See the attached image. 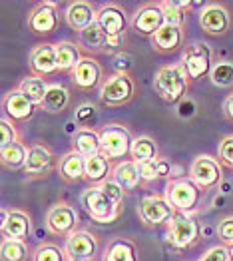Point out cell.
Instances as JSON below:
<instances>
[{"label":"cell","mask_w":233,"mask_h":261,"mask_svg":"<svg viewBox=\"0 0 233 261\" xmlns=\"http://www.w3.org/2000/svg\"><path fill=\"white\" fill-rule=\"evenodd\" d=\"M96 22L104 30L108 40H120L124 30H126V14L120 8H116V6H104L98 12Z\"/></svg>","instance_id":"8fae6325"},{"label":"cell","mask_w":233,"mask_h":261,"mask_svg":"<svg viewBox=\"0 0 233 261\" xmlns=\"http://www.w3.org/2000/svg\"><path fill=\"white\" fill-rule=\"evenodd\" d=\"M201 188H197L193 184V179H177L173 181L170 188H168V201L173 205V210L177 212H184V214H190L195 210V205L199 203V192Z\"/></svg>","instance_id":"5b68a950"},{"label":"cell","mask_w":233,"mask_h":261,"mask_svg":"<svg viewBox=\"0 0 233 261\" xmlns=\"http://www.w3.org/2000/svg\"><path fill=\"white\" fill-rule=\"evenodd\" d=\"M201 261H231V259H229V251H227V247L217 245V247H212V249L201 257Z\"/></svg>","instance_id":"7bdbcfd3"},{"label":"cell","mask_w":233,"mask_h":261,"mask_svg":"<svg viewBox=\"0 0 233 261\" xmlns=\"http://www.w3.org/2000/svg\"><path fill=\"white\" fill-rule=\"evenodd\" d=\"M26 257H28V249L22 241H2V261H26Z\"/></svg>","instance_id":"836d02e7"},{"label":"cell","mask_w":233,"mask_h":261,"mask_svg":"<svg viewBox=\"0 0 233 261\" xmlns=\"http://www.w3.org/2000/svg\"><path fill=\"white\" fill-rule=\"evenodd\" d=\"M80 42L84 44L88 50H100L108 44V36L104 34V30L100 28L98 22L90 24L86 30L80 32Z\"/></svg>","instance_id":"1f68e13d"},{"label":"cell","mask_w":233,"mask_h":261,"mask_svg":"<svg viewBox=\"0 0 233 261\" xmlns=\"http://www.w3.org/2000/svg\"><path fill=\"white\" fill-rule=\"evenodd\" d=\"M184 70L188 74V78L197 80L201 76H205L212 70V52L208 48V44H193L186 50L184 54Z\"/></svg>","instance_id":"ba28073f"},{"label":"cell","mask_w":233,"mask_h":261,"mask_svg":"<svg viewBox=\"0 0 233 261\" xmlns=\"http://www.w3.org/2000/svg\"><path fill=\"white\" fill-rule=\"evenodd\" d=\"M66 18H68V24H70L74 30L82 32L90 24L96 22L98 14L94 12V8H92L88 2H72V4L68 6Z\"/></svg>","instance_id":"ffe728a7"},{"label":"cell","mask_w":233,"mask_h":261,"mask_svg":"<svg viewBox=\"0 0 233 261\" xmlns=\"http://www.w3.org/2000/svg\"><path fill=\"white\" fill-rule=\"evenodd\" d=\"M34 261H64V255L56 245H42L36 249Z\"/></svg>","instance_id":"8d00e7d4"},{"label":"cell","mask_w":233,"mask_h":261,"mask_svg":"<svg viewBox=\"0 0 233 261\" xmlns=\"http://www.w3.org/2000/svg\"><path fill=\"white\" fill-rule=\"evenodd\" d=\"M227 251H229V259L233 261V243L229 245V247H227Z\"/></svg>","instance_id":"681fc988"},{"label":"cell","mask_w":233,"mask_h":261,"mask_svg":"<svg viewBox=\"0 0 233 261\" xmlns=\"http://www.w3.org/2000/svg\"><path fill=\"white\" fill-rule=\"evenodd\" d=\"M28 24L32 28V32L36 34H48L58 26V14L52 2H44L40 6H36L28 18Z\"/></svg>","instance_id":"9a60e30c"},{"label":"cell","mask_w":233,"mask_h":261,"mask_svg":"<svg viewBox=\"0 0 233 261\" xmlns=\"http://www.w3.org/2000/svg\"><path fill=\"white\" fill-rule=\"evenodd\" d=\"M68 100H70L68 90L62 86H58V84H54V86H50L46 98H44L42 108L46 110V112H50V114H58V112H62V110L68 106Z\"/></svg>","instance_id":"f546056e"},{"label":"cell","mask_w":233,"mask_h":261,"mask_svg":"<svg viewBox=\"0 0 233 261\" xmlns=\"http://www.w3.org/2000/svg\"><path fill=\"white\" fill-rule=\"evenodd\" d=\"M166 24V18H164V12L158 6H144L136 18H134V28L138 34H144V36H153L162 26Z\"/></svg>","instance_id":"5bb4252c"},{"label":"cell","mask_w":233,"mask_h":261,"mask_svg":"<svg viewBox=\"0 0 233 261\" xmlns=\"http://www.w3.org/2000/svg\"><path fill=\"white\" fill-rule=\"evenodd\" d=\"M74 152H78L84 158H92L102 153V144H100V134L82 128L74 136Z\"/></svg>","instance_id":"603a6c76"},{"label":"cell","mask_w":233,"mask_h":261,"mask_svg":"<svg viewBox=\"0 0 233 261\" xmlns=\"http://www.w3.org/2000/svg\"><path fill=\"white\" fill-rule=\"evenodd\" d=\"M100 190H102V192H104V194H106V196L110 197L116 205H120V201L124 199V188H122V186H118L114 179H106V181L102 184V188H100Z\"/></svg>","instance_id":"74e56055"},{"label":"cell","mask_w":233,"mask_h":261,"mask_svg":"<svg viewBox=\"0 0 233 261\" xmlns=\"http://www.w3.org/2000/svg\"><path fill=\"white\" fill-rule=\"evenodd\" d=\"M132 96H134V82L127 74H120V72L114 74L112 78H108L100 90V98L108 106L126 104Z\"/></svg>","instance_id":"52a82bcc"},{"label":"cell","mask_w":233,"mask_h":261,"mask_svg":"<svg viewBox=\"0 0 233 261\" xmlns=\"http://www.w3.org/2000/svg\"><path fill=\"white\" fill-rule=\"evenodd\" d=\"M2 164L10 170H16V168H24L26 166V160H28V150L22 146L20 142H14L6 148H2Z\"/></svg>","instance_id":"f1b7e54d"},{"label":"cell","mask_w":233,"mask_h":261,"mask_svg":"<svg viewBox=\"0 0 233 261\" xmlns=\"http://www.w3.org/2000/svg\"><path fill=\"white\" fill-rule=\"evenodd\" d=\"M219 158L225 166H231L233 168V136L225 138L221 144H219Z\"/></svg>","instance_id":"60d3db41"},{"label":"cell","mask_w":233,"mask_h":261,"mask_svg":"<svg viewBox=\"0 0 233 261\" xmlns=\"http://www.w3.org/2000/svg\"><path fill=\"white\" fill-rule=\"evenodd\" d=\"M82 205L86 207L88 216L94 221H100V223H110L118 216V205L100 188L86 190L82 194Z\"/></svg>","instance_id":"3957f363"},{"label":"cell","mask_w":233,"mask_h":261,"mask_svg":"<svg viewBox=\"0 0 233 261\" xmlns=\"http://www.w3.org/2000/svg\"><path fill=\"white\" fill-rule=\"evenodd\" d=\"M140 179L142 175H140L138 162H122L120 166L114 168V181L124 190H134L140 184Z\"/></svg>","instance_id":"d4e9b609"},{"label":"cell","mask_w":233,"mask_h":261,"mask_svg":"<svg viewBox=\"0 0 233 261\" xmlns=\"http://www.w3.org/2000/svg\"><path fill=\"white\" fill-rule=\"evenodd\" d=\"M138 168H140L142 179H146V181H151V179L160 177L158 175V162L156 160L153 162H142V164H138Z\"/></svg>","instance_id":"b9f144b4"},{"label":"cell","mask_w":233,"mask_h":261,"mask_svg":"<svg viewBox=\"0 0 233 261\" xmlns=\"http://www.w3.org/2000/svg\"><path fill=\"white\" fill-rule=\"evenodd\" d=\"M82 56L78 46L72 42H60L56 44V62H58V70H74L80 64Z\"/></svg>","instance_id":"4316f807"},{"label":"cell","mask_w":233,"mask_h":261,"mask_svg":"<svg viewBox=\"0 0 233 261\" xmlns=\"http://www.w3.org/2000/svg\"><path fill=\"white\" fill-rule=\"evenodd\" d=\"M0 146L2 148H6V146H10V144H14L16 142V138H18V134L14 130V126L4 118L2 122H0Z\"/></svg>","instance_id":"f35d334b"},{"label":"cell","mask_w":233,"mask_h":261,"mask_svg":"<svg viewBox=\"0 0 233 261\" xmlns=\"http://www.w3.org/2000/svg\"><path fill=\"white\" fill-rule=\"evenodd\" d=\"M60 174L68 181H78L86 177V158L78 152H68L60 162Z\"/></svg>","instance_id":"cb8c5ba5"},{"label":"cell","mask_w":233,"mask_h":261,"mask_svg":"<svg viewBox=\"0 0 233 261\" xmlns=\"http://www.w3.org/2000/svg\"><path fill=\"white\" fill-rule=\"evenodd\" d=\"M30 68L38 74V76H46L52 74L54 70H58V62H56V46L52 44H42L38 46L32 56H30Z\"/></svg>","instance_id":"ac0fdd59"},{"label":"cell","mask_w":233,"mask_h":261,"mask_svg":"<svg viewBox=\"0 0 233 261\" xmlns=\"http://www.w3.org/2000/svg\"><path fill=\"white\" fill-rule=\"evenodd\" d=\"M78 223V214L74 207L66 205V203H60L56 207H52L48 212V218H46V227L56 233V236H72L74 233V227Z\"/></svg>","instance_id":"9c48e42d"},{"label":"cell","mask_w":233,"mask_h":261,"mask_svg":"<svg viewBox=\"0 0 233 261\" xmlns=\"http://www.w3.org/2000/svg\"><path fill=\"white\" fill-rule=\"evenodd\" d=\"M182 28L179 26H171V24H164L153 36H151V42L153 48L160 50V52H171V50H177L179 44H182Z\"/></svg>","instance_id":"7402d4cb"},{"label":"cell","mask_w":233,"mask_h":261,"mask_svg":"<svg viewBox=\"0 0 233 261\" xmlns=\"http://www.w3.org/2000/svg\"><path fill=\"white\" fill-rule=\"evenodd\" d=\"M94 118H96V108L92 106V104H84V106H80V108L76 110V122L86 128V126H90L92 122H94Z\"/></svg>","instance_id":"ab89813d"},{"label":"cell","mask_w":233,"mask_h":261,"mask_svg":"<svg viewBox=\"0 0 233 261\" xmlns=\"http://www.w3.org/2000/svg\"><path fill=\"white\" fill-rule=\"evenodd\" d=\"M104 261H138L134 243L126 240L114 241V243L108 247Z\"/></svg>","instance_id":"4dcf8cb0"},{"label":"cell","mask_w":233,"mask_h":261,"mask_svg":"<svg viewBox=\"0 0 233 261\" xmlns=\"http://www.w3.org/2000/svg\"><path fill=\"white\" fill-rule=\"evenodd\" d=\"M100 144H102V153L106 158H126L127 153H132L134 140L124 126L112 124L100 132Z\"/></svg>","instance_id":"7a4b0ae2"},{"label":"cell","mask_w":233,"mask_h":261,"mask_svg":"<svg viewBox=\"0 0 233 261\" xmlns=\"http://www.w3.org/2000/svg\"><path fill=\"white\" fill-rule=\"evenodd\" d=\"M225 114H227L229 120H233V94L225 100Z\"/></svg>","instance_id":"c3c4849f"},{"label":"cell","mask_w":233,"mask_h":261,"mask_svg":"<svg viewBox=\"0 0 233 261\" xmlns=\"http://www.w3.org/2000/svg\"><path fill=\"white\" fill-rule=\"evenodd\" d=\"M108 172H110V162L104 153L86 158V179L92 184H100L106 181Z\"/></svg>","instance_id":"484cf974"},{"label":"cell","mask_w":233,"mask_h":261,"mask_svg":"<svg viewBox=\"0 0 233 261\" xmlns=\"http://www.w3.org/2000/svg\"><path fill=\"white\" fill-rule=\"evenodd\" d=\"M190 177L193 179V184L201 190H212L215 186L221 184V166L219 162H215L210 155H199L193 160L190 168Z\"/></svg>","instance_id":"8992f818"},{"label":"cell","mask_w":233,"mask_h":261,"mask_svg":"<svg viewBox=\"0 0 233 261\" xmlns=\"http://www.w3.org/2000/svg\"><path fill=\"white\" fill-rule=\"evenodd\" d=\"M173 205L164 197H146L140 203V216L148 225H160L173 218Z\"/></svg>","instance_id":"30bf717a"},{"label":"cell","mask_w":233,"mask_h":261,"mask_svg":"<svg viewBox=\"0 0 233 261\" xmlns=\"http://www.w3.org/2000/svg\"><path fill=\"white\" fill-rule=\"evenodd\" d=\"M132 66V62H130V56L127 54H118L116 56V68L120 70V74H126V70Z\"/></svg>","instance_id":"bcb514c9"},{"label":"cell","mask_w":233,"mask_h":261,"mask_svg":"<svg viewBox=\"0 0 233 261\" xmlns=\"http://www.w3.org/2000/svg\"><path fill=\"white\" fill-rule=\"evenodd\" d=\"M2 233L6 240H16L22 241L28 236L30 229V219L22 212H2Z\"/></svg>","instance_id":"e0dca14e"},{"label":"cell","mask_w":233,"mask_h":261,"mask_svg":"<svg viewBox=\"0 0 233 261\" xmlns=\"http://www.w3.org/2000/svg\"><path fill=\"white\" fill-rule=\"evenodd\" d=\"M20 90L22 94L36 106V104H40L42 106L44 98H46V94H48V90L50 86L44 82V78H38V76H32V78H26V80H22L20 84Z\"/></svg>","instance_id":"83f0119b"},{"label":"cell","mask_w":233,"mask_h":261,"mask_svg":"<svg viewBox=\"0 0 233 261\" xmlns=\"http://www.w3.org/2000/svg\"><path fill=\"white\" fill-rule=\"evenodd\" d=\"M212 82L219 88H227L233 84V64L219 62L212 68Z\"/></svg>","instance_id":"e575fe53"},{"label":"cell","mask_w":233,"mask_h":261,"mask_svg":"<svg viewBox=\"0 0 233 261\" xmlns=\"http://www.w3.org/2000/svg\"><path fill=\"white\" fill-rule=\"evenodd\" d=\"M170 174H171L170 162H166V160L158 162V175H160V177H166V175H170Z\"/></svg>","instance_id":"7dc6e473"},{"label":"cell","mask_w":233,"mask_h":261,"mask_svg":"<svg viewBox=\"0 0 233 261\" xmlns=\"http://www.w3.org/2000/svg\"><path fill=\"white\" fill-rule=\"evenodd\" d=\"M70 261H90V259H70Z\"/></svg>","instance_id":"f907efd6"},{"label":"cell","mask_w":233,"mask_h":261,"mask_svg":"<svg viewBox=\"0 0 233 261\" xmlns=\"http://www.w3.org/2000/svg\"><path fill=\"white\" fill-rule=\"evenodd\" d=\"M98 251V243L96 238L90 236L88 231H74L68 241H66V253L70 255V259H94Z\"/></svg>","instance_id":"7c38bea8"},{"label":"cell","mask_w":233,"mask_h":261,"mask_svg":"<svg viewBox=\"0 0 233 261\" xmlns=\"http://www.w3.org/2000/svg\"><path fill=\"white\" fill-rule=\"evenodd\" d=\"M132 155L138 164L142 162H153L156 155H158V146L151 138H138L134 140V146H132Z\"/></svg>","instance_id":"d6a6232c"},{"label":"cell","mask_w":233,"mask_h":261,"mask_svg":"<svg viewBox=\"0 0 233 261\" xmlns=\"http://www.w3.org/2000/svg\"><path fill=\"white\" fill-rule=\"evenodd\" d=\"M4 114L16 122H24L34 114V104L22 94L20 90H12L4 98Z\"/></svg>","instance_id":"2e32d148"},{"label":"cell","mask_w":233,"mask_h":261,"mask_svg":"<svg viewBox=\"0 0 233 261\" xmlns=\"http://www.w3.org/2000/svg\"><path fill=\"white\" fill-rule=\"evenodd\" d=\"M199 24H201V28H203L208 34L217 36V34L227 32V28H229V14H227V10H225L223 6H219V4H210V6H205V8L201 10V14H199Z\"/></svg>","instance_id":"4fadbf2b"},{"label":"cell","mask_w":233,"mask_h":261,"mask_svg":"<svg viewBox=\"0 0 233 261\" xmlns=\"http://www.w3.org/2000/svg\"><path fill=\"white\" fill-rule=\"evenodd\" d=\"M217 233H219V238H221V240L227 241V243L231 245L233 243V216L231 218H225L221 223H219Z\"/></svg>","instance_id":"ee69618b"},{"label":"cell","mask_w":233,"mask_h":261,"mask_svg":"<svg viewBox=\"0 0 233 261\" xmlns=\"http://www.w3.org/2000/svg\"><path fill=\"white\" fill-rule=\"evenodd\" d=\"M100 76H102V70L96 60L92 58H82L80 64L72 70V78L76 82V86L80 88H94L100 82Z\"/></svg>","instance_id":"d6986e66"},{"label":"cell","mask_w":233,"mask_h":261,"mask_svg":"<svg viewBox=\"0 0 233 261\" xmlns=\"http://www.w3.org/2000/svg\"><path fill=\"white\" fill-rule=\"evenodd\" d=\"M160 8L164 12V18L166 24L171 26H179L182 28V22H184V10L175 4V0H168V2H160Z\"/></svg>","instance_id":"d590c367"},{"label":"cell","mask_w":233,"mask_h":261,"mask_svg":"<svg viewBox=\"0 0 233 261\" xmlns=\"http://www.w3.org/2000/svg\"><path fill=\"white\" fill-rule=\"evenodd\" d=\"M52 153L48 148L44 146H32L28 150V160H26V166H24V172L28 175H44L50 168H52Z\"/></svg>","instance_id":"44dd1931"},{"label":"cell","mask_w":233,"mask_h":261,"mask_svg":"<svg viewBox=\"0 0 233 261\" xmlns=\"http://www.w3.org/2000/svg\"><path fill=\"white\" fill-rule=\"evenodd\" d=\"M195 110H197V106H195V102L193 100H182L179 102V106H177V114H179V118H193L195 116Z\"/></svg>","instance_id":"f6af8a7d"},{"label":"cell","mask_w":233,"mask_h":261,"mask_svg":"<svg viewBox=\"0 0 233 261\" xmlns=\"http://www.w3.org/2000/svg\"><path fill=\"white\" fill-rule=\"evenodd\" d=\"M153 86H156V92L170 104L184 100V94L188 88V74L184 66H166L158 70L153 78Z\"/></svg>","instance_id":"6da1fadb"},{"label":"cell","mask_w":233,"mask_h":261,"mask_svg":"<svg viewBox=\"0 0 233 261\" xmlns=\"http://www.w3.org/2000/svg\"><path fill=\"white\" fill-rule=\"evenodd\" d=\"M199 238V225L191 218L190 214L175 212L170 219V229H168V240L175 247H190L191 243Z\"/></svg>","instance_id":"277c9868"}]
</instances>
